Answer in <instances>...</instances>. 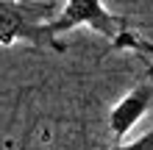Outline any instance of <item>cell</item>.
Wrapping results in <instances>:
<instances>
[{"label":"cell","instance_id":"obj_1","mask_svg":"<svg viewBox=\"0 0 153 150\" xmlns=\"http://www.w3.org/2000/svg\"><path fill=\"white\" fill-rule=\"evenodd\" d=\"M61 11L56 0H0V45L28 42L33 47H59L50 22Z\"/></svg>","mask_w":153,"mask_h":150},{"label":"cell","instance_id":"obj_2","mask_svg":"<svg viewBox=\"0 0 153 150\" xmlns=\"http://www.w3.org/2000/svg\"><path fill=\"white\" fill-rule=\"evenodd\" d=\"M92 28L97 33H103L106 39H120L125 25L120 17H114L109 11V6L100 3V0H67L61 3V11L56 14V20L50 22V33L53 36H61V33H70L73 28Z\"/></svg>","mask_w":153,"mask_h":150},{"label":"cell","instance_id":"obj_3","mask_svg":"<svg viewBox=\"0 0 153 150\" xmlns=\"http://www.w3.org/2000/svg\"><path fill=\"white\" fill-rule=\"evenodd\" d=\"M150 106H153V69L148 72L145 81H139L125 98H120L114 103V109L109 114V131H111V136L117 139V142L125 139V134L145 117V111L150 109Z\"/></svg>","mask_w":153,"mask_h":150},{"label":"cell","instance_id":"obj_4","mask_svg":"<svg viewBox=\"0 0 153 150\" xmlns=\"http://www.w3.org/2000/svg\"><path fill=\"white\" fill-rule=\"evenodd\" d=\"M111 150H153V128L145 131L139 139H134V142H117Z\"/></svg>","mask_w":153,"mask_h":150}]
</instances>
